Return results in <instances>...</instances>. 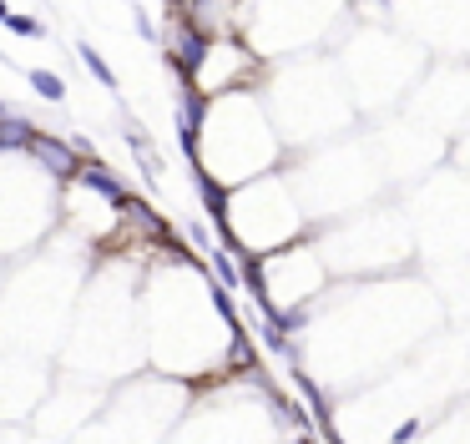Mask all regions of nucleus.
<instances>
[{
	"mask_svg": "<svg viewBox=\"0 0 470 444\" xmlns=\"http://www.w3.org/2000/svg\"><path fill=\"white\" fill-rule=\"evenodd\" d=\"M274 328H278V334H304V328H308V308L298 304V308H284V314H274Z\"/></svg>",
	"mask_w": 470,
	"mask_h": 444,
	"instance_id": "9d476101",
	"label": "nucleus"
},
{
	"mask_svg": "<svg viewBox=\"0 0 470 444\" xmlns=\"http://www.w3.org/2000/svg\"><path fill=\"white\" fill-rule=\"evenodd\" d=\"M0 26H11L16 36H41V31H46V26L36 21V15H5V21H0Z\"/></svg>",
	"mask_w": 470,
	"mask_h": 444,
	"instance_id": "9b49d317",
	"label": "nucleus"
},
{
	"mask_svg": "<svg viewBox=\"0 0 470 444\" xmlns=\"http://www.w3.org/2000/svg\"><path fill=\"white\" fill-rule=\"evenodd\" d=\"M131 21H137V31H142L147 41H157V26H152V15H147L142 5H131Z\"/></svg>",
	"mask_w": 470,
	"mask_h": 444,
	"instance_id": "ddd939ff",
	"label": "nucleus"
},
{
	"mask_svg": "<svg viewBox=\"0 0 470 444\" xmlns=\"http://www.w3.org/2000/svg\"><path fill=\"white\" fill-rule=\"evenodd\" d=\"M208 263H213V273H218V283H223V288H248V283L238 278V263H233L223 248H208Z\"/></svg>",
	"mask_w": 470,
	"mask_h": 444,
	"instance_id": "6e6552de",
	"label": "nucleus"
},
{
	"mask_svg": "<svg viewBox=\"0 0 470 444\" xmlns=\"http://www.w3.org/2000/svg\"><path fill=\"white\" fill-rule=\"evenodd\" d=\"M0 111H5V101H0Z\"/></svg>",
	"mask_w": 470,
	"mask_h": 444,
	"instance_id": "f3484780",
	"label": "nucleus"
},
{
	"mask_svg": "<svg viewBox=\"0 0 470 444\" xmlns=\"http://www.w3.org/2000/svg\"><path fill=\"white\" fill-rule=\"evenodd\" d=\"M415 434H420V419H405L400 429H394V439H390V444H405V439H415Z\"/></svg>",
	"mask_w": 470,
	"mask_h": 444,
	"instance_id": "4468645a",
	"label": "nucleus"
},
{
	"mask_svg": "<svg viewBox=\"0 0 470 444\" xmlns=\"http://www.w3.org/2000/svg\"><path fill=\"white\" fill-rule=\"evenodd\" d=\"M187 232H193V243H197V248H203V253L213 248V243H208V228H203V222H193V228H187Z\"/></svg>",
	"mask_w": 470,
	"mask_h": 444,
	"instance_id": "2eb2a0df",
	"label": "nucleus"
},
{
	"mask_svg": "<svg viewBox=\"0 0 470 444\" xmlns=\"http://www.w3.org/2000/svg\"><path fill=\"white\" fill-rule=\"evenodd\" d=\"M26 152H31L51 177H61V182H71V177H77V167H81V152H77V147H66L61 137H46V131H36V137L26 141Z\"/></svg>",
	"mask_w": 470,
	"mask_h": 444,
	"instance_id": "7ed1b4c3",
	"label": "nucleus"
},
{
	"mask_svg": "<svg viewBox=\"0 0 470 444\" xmlns=\"http://www.w3.org/2000/svg\"><path fill=\"white\" fill-rule=\"evenodd\" d=\"M5 15H11V5H5V0H0V21H5Z\"/></svg>",
	"mask_w": 470,
	"mask_h": 444,
	"instance_id": "dca6fc26",
	"label": "nucleus"
},
{
	"mask_svg": "<svg viewBox=\"0 0 470 444\" xmlns=\"http://www.w3.org/2000/svg\"><path fill=\"white\" fill-rule=\"evenodd\" d=\"M208 117H213V101L197 91V81H183V87H177V131H183L187 157H197V137H203Z\"/></svg>",
	"mask_w": 470,
	"mask_h": 444,
	"instance_id": "f03ea898",
	"label": "nucleus"
},
{
	"mask_svg": "<svg viewBox=\"0 0 470 444\" xmlns=\"http://www.w3.org/2000/svg\"><path fill=\"white\" fill-rule=\"evenodd\" d=\"M167 61H177V71H183V81H197L203 71H208V56H213V31L203 21H193V15H172V26H167Z\"/></svg>",
	"mask_w": 470,
	"mask_h": 444,
	"instance_id": "f257e3e1",
	"label": "nucleus"
},
{
	"mask_svg": "<svg viewBox=\"0 0 470 444\" xmlns=\"http://www.w3.org/2000/svg\"><path fill=\"white\" fill-rule=\"evenodd\" d=\"M36 137V121L26 111H0V152H26V141Z\"/></svg>",
	"mask_w": 470,
	"mask_h": 444,
	"instance_id": "39448f33",
	"label": "nucleus"
},
{
	"mask_svg": "<svg viewBox=\"0 0 470 444\" xmlns=\"http://www.w3.org/2000/svg\"><path fill=\"white\" fill-rule=\"evenodd\" d=\"M77 182L87 187V192H101V197H111V202H121V197H127V187H121V177H117V172H107V167H101V157H91V167H87V162L77 167Z\"/></svg>",
	"mask_w": 470,
	"mask_h": 444,
	"instance_id": "20e7f679",
	"label": "nucleus"
},
{
	"mask_svg": "<svg viewBox=\"0 0 470 444\" xmlns=\"http://www.w3.org/2000/svg\"><path fill=\"white\" fill-rule=\"evenodd\" d=\"M193 172H197V187H203V202H208V212L223 222V212H228V202H223V187H213V177L203 172V167H193Z\"/></svg>",
	"mask_w": 470,
	"mask_h": 444,
	"instance_id": "1a4fd4ad",
	"label": "nucleus"
},
{
	"mask_svg": "<svg viewBox=\"0 0 470 444\" xmlns=\"http://www.w3.org/2000/svg\"><path fill=\"white\" fill-rule=\"evenodd\" d=\"M77 56H81V66H87V71L101 81V87H107V91H117V71L107 66V56H101L97 46H91V41H77Z\"/></svg>",
	"mask_w": 470,
	"mask_h": 444,
	"instance_id": "423d86ee",
	"label": "nucleus"
},
{
	"mask_svg": "<svg viewBox=\"0 0 470 444\" xmlns=\"http://www.w3.org/2000/svg\"><path fill=\"white\" fill-rule=\"evenodd\" d=\"M26 81H31V91H36V97H46V101H66V81L56 77V71H46V66L26 71Z\"/></svg>",
	"mask_w": 470,
	"mask_h": 444,
	"instance_id": "0eeeda50",
	"label": "nucleus"
},
{
	"mask_svg": "<svg viewBox=\"0 0 470 444\" xmlns=\"http://www.w3.org/2000/svg\"><path fill=\"white\" fill-rule=\"evenodd\" d=\"M203 11H208V0H167V15H193L197 21Z\"/></svg>",
	"mask_w": 470,
	"mask_h": 444,
	"instance_id": "f8f14e48",
	"label": "nucleus"
}]
</instances>
